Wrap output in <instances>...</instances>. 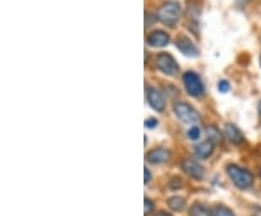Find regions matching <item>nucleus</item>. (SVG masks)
I'll use <instances>...</instances> for the list:
<instances>
[{
	"label": "nucleus",
	"mask_w": 261,
	"mask_h": 216,
	"mask_svg": "<svg viewBox=\"0 0 261 216\" xmlns=\"http://www.w3.org/2000/svg\"><path fill=\"white\" fill-rule=\"evenodd\" d=\"M226 173L229 176V179L232 180V183L237 186L238 188H250L254 183V177L252 174L248 171V170L241 169L235 164H229L226 167Z\"/></svg>",
	"instance_id": "obj_1"
},
{
	"label": "nucleus",
	"mask_w": 261,
	"mask_h": 216,
	"mask_svg": "<svg viewBox=\"0 0 261 216\" xmlns=\"http://www.w3.org/2000/svg\"><path fill=\"white\" fill-rule=\"evenodd\" d=\"M180 15H181V8H180V5H178L177 2H174V0L166 2L159 10L160 22L166 23L168 26L176 25L177 20L180 19Z\"/></svg>",
	"instance_id": "obj_2"
},
{
	"label": "nucleus",
	"mask_w": 261,
	"mask_h": 216,
	"mask_svg": "<svg viewBox=\"0 0 261 216\" xmlns=\"http://www.w3.org/2000/svg\"><path fill=\"white\" fill-rule=\"evenodd\" d=\"M173 111H174V115L177 116L178 121H181L183 123H187V125H193V123H197L200 121L199 113L196 112L190 104L178 102V103L174 104Z\"/></svg>",
	"instance_id": "obj_3"
},
{
	"label": "nucleus",
	"mask_w": 261,
	"mask_h": 216,
	"mask_svg": "<svg viewBox=\"0 0 261 216\" xmlns=\"http://www.w3.org/2000/svg\"><path fill=\"white\" fill-rule=\"evenodd\" d=\"M183 83H185V87H186V92L190 96H195V97H199V96H203L205 93V86L202 83L200 77L193 73V71H187L183 75Z\"/></svg>",
	"instance_id": "obj_4"
},
{
	"label": "nucleus",
	"mask_w": 261,
	"mask_h": 216,
	"mask_svg": "<svg viewBox=\"0 0 261 216\" xmlns=\"http://www.w3.org/2000/svg\"><path fill=\"white\" fill-rule=\"evenodd\" d=\"M155 64H157V68H159L161 73H164V74L167 75H174L178 70L176 60L170 56V54H166V52H163V54H160L157 57Z\"/></svg>",
	"instance_id": "obj_5"
},
{
	"label": "nucleus",
	"mask_w": 261,
	"mask_h": 216,
	"mask_svg": "<svg viewBox=\"0 0 261 216\" xmlns=\"http://www.w3.org/2000/svg\"><path fill=\"white\" fill-rule=\"evenodd\" d=\"M181 170L186 173L189 177L195 180H202L205 177V169L192 158H186L181 161Z\"/></svg>",
	"instance_id": "obj_6"
},
{
	"label": "nucleus",
	"mask_w": 261,
	"mask_h": 216,
	"mask_svg": "<svg viewBox=\"0 0 261 216\" xmlns=\"http://www.w3.org/2000/svg\"><path fill=\"white\" fill-rule=\"evenodd\" d=\"M147 99H148L149 106H151L154 111H157V112H164V109H166V99H164V96L160 93L157 89L148 87V90H147Z\"/></svg>",
	"instance_id": "obj_7"
},
{
	"label": "nucleus",
	"mask_w": 261,
	"mask_h": 216,
	"mask_svg": "<svg viewBox=\"0 0 261 216\" xmlns=\"http://www.w3.org/2000/svg\"><path fill=\"white\" fill-rule=\"evenodd\" d=\"M176 47L178 48V51L181 54L189 57H197L199 56V49L196 47L195 44L189 39L185 35H180V37L176 38Z\"/></svg>",
	"instance_id": "obj_8"
},
{
	"label": "nucleus",
	"mask_w": 261,
	"mask_h": 216,
	"mask_svg": "<svg viewBox=\"0 0 261 216\" xmlns=\"http://www.w3.org/2000/svg\"><path fill=\"white\" fill-rule=\"evenodd\" d=\"M171 157L170 151L166 148H155V150L149 151L147 154V161L149 164H164L167 163Z\"/></svg>",
	"instance_id": "obj_9"
},
{
	"label": "nucleus",
	"mask_w": 261,
	"mask_h": 216,
	"mask_svg": "<svg viewBox=\"0 0 261 216\" xmlns=\"http://www.w3.org/2000/svg\"><path fill=\"white\" fill-rule=\"evenodd\" d=\"M168 41H170V37H168L166 32H163V31H155V32H151L147 38V42H148V45L151 47H166L168 44Z\"/></svg>",
	"instance_id": "obj_10"
},
{
	"label": "nucleus",
	"mask_w": 261,
	"mask_h": 216,
	"mask_svg": "<svg viewBox=\"0 0 261 216\" xmlns=\"http://www.w3.org/2000/svg\"><path fill=\"white\" fill-rule=\"evenodd\" d=\"M225 137L232 142V144H235V145L243 144L244 142L243 132L240 131L232 123H226V126H225Z\"/></svg>",
	"instance_id": "obj_11"
},
{
	"label": "nucleus",
	"mask_w": 261,
	"mask_h": 216,
	"mask_svg": "<svg viewBox=\"0 0 261 216\" xmlns=\"http://www.w3.org/2000/svg\"><path fill=\"white\" fill-rule=\"evenodd\" d=\"M214 150H215V142H212L211 140H207V141L200 142L199 145H196L195 152H196V155H197L200 160H206L207 157H211V155H212Z\"/></svg>",
	"instance_id": "obj_12"
},
{
	"label": "nucleus",
	"mask_w": 261,
	"mask_h": 216,
	"mask_svg": "<svg viewBox=\"0 0 261 216\" xmlns=\"http://www.w3.org/2000/svg\"><path fill=\"white\" fill-rule=\"evenodd\" d=\"M189 213H190V216H212L211 209L207 206H205V205H202V203H195V205H192Z\"/></svg>",
	"instance_id": "obj_13"
},
{
	"label": "nucleus",
	"mask_w": 261,
	"mask_h": 216,
	"mask_svg": "<svg viewBox=\"0 0 261 216\" xmlns=\"http://www.w3.org/2000/svg\"><path fill=\"white\" fill-rule=\"evenodd\" d=\"M168 206L174 212H181L185 209V206H186V200L183 198H178V196L170 198L168 199Z\"/></svg>",
	"instance_id": "obj_14"
},
{
	"label": "nucleus",
	"mask_w": 261,
	"mask_h": 216,
	"mask_svg": "<svg viewBox=\"0 0 261 216\" xmlns=\"http://www.w3.org/2000/svg\"><path fill=\"white\" fill-rule=\"evenodd\" d=\"M206 132L209 135V140L212 142H221L222 141V133L219 132V129L216 126H207Z\"/></svg>",
	"instance_id": "obj_15"
},
{
	"label": "nucleus",
	"mask_w": 261,
	"mask_h": 216,
	"mask_svg": "<svg viewBox=\"0 0 261 216\" xmlns=\"http://www.w3.org/2000/svg\"><path fill=\"white\" fill-rule=\"evenodd\" d=\"M214 216H235L233 212L226 206H216L214 209Z\"/></svg>",
	"instance_id": "obj_16"
},
{
	"label": "nucleus",
	"mask_w": 261,
	"mask_h": 216,
	"mask_svg": "<svg viewBox=\"0 0 261 216\" xmlns=\"http://www.w3.org/2000/svg\"><path fill=\"white\" fill-rule=\"evenodd\" d=\"M187 137L190 138V140H197L199 137H200V129L197 128V126H192L190 129H189V132H187Z\"/></svg>",
	"instance_id": "obj_17"
},
{
	"label": "nucleus",
	"mask_w": 261,
	"mask_h": 216,
	"mask_svg": "<svg viewBox=\"0 0 261 216\" xmlns=\"http://www.w3.org/2000/svg\"><path fill=\"white\" fill-rule=\"evenodd\" d=\"M152 209H154V203H152V200L148 198H145V209H144V213L145 216H148L151 212H152Z\"/></svg>",
	"instance_id": "obj_18"
},
{
	"label": "nucleus",
	"mask_w": 261,
	"mask_h": 216,
	"mask_svg": "<svg viewBox=\"0 0 261 216\" xmlns=\"http://www.w3.org/2000/svg\"><path fill=\"white\" fill-rule=\"evenodd\" d=\"M228 90H229V83H228V82H225V80L219 82V92H222V93H226Z\"/></svg>",
	"instance_id": "obj_19"
},
{
	"label": "nucleus",
	"mask_w": 261,
	"mask_h": 216,
	"mask_svg": "<svg viewBox=\"0 0 261 216\" xmlns=\"http://www.w3.org/2000/svg\"><path fill=\"white\" fill-rule=\"evenodd\" d=\"M145 126L147 128H155L157 126V119H152V118H149L145 121Z\"/></svg>",
	"instance_id": "obj_20"
},
{
	"label": "nucleus",
	"mask_w": 261,
	"mask_h": 216,
	"mask_svg": "<svg viewBox=\"0 0 261 216\" xmlns=\"http://www.w3.org/2000/svg\"><path fill=\"white\" fill-rule=\"evenodd\" d=\"M144 176H145V184H148L149 181H151V173H149L148 169L144 170Z\"/></svg>",
	"instance_id": "obj_21"
},
{
	"label": "nucleus",
	"mask_w": 261,
	"mask_h": 216,
	"mask_svg": "<svg viewBox=\"0 0 261 216\" xmlns=\"http://www.w3.org/2000/svg\"><path fill=\"white\" fill-rule=\"evenodd\" d=\"M157 216H171L170 213H166V212H160V213H157Z\"/></svg>",
	"instance_id": "obj_22"
},
{
	"label": "nucleus",
	"mask_w": 261,
	"mask_h": 216,
	"mask_svg": "<svg viewBox=\"0 0 261 216\" xmlns=\"http://www.w3.org/2000/svg\"><path fill=\"white\" fill-rule=\"evenodd\" d=\"M258 111H260V115H261V102H260V104H258Z\"/></svg>",
	"instance_id": "obj_23"
},
{
	"label": "nucleus",
	"mask_w": 261,
	"mask_h": 216,
	"mask_svg": "<svg viewBox=\"0 0 261 216\" xmlns=\"http://www.w3.org/2000/svg\"><path fill=\"white\" fill-rule=\"evenodd\" d=\"M260 61H261V57H260Z\"/></svg>",
	"instance_id": "obj_24"
},
{
	"label": "nucleus",
	"mask_w": 261,
	"mask_h": 216,
	"mask_svg": "<svg viewBox=\"0 0 261 216\" xmlns=\"http://www.w3.org/2000/svg\"><path fill=\"white\" fill-rule=\"evenodd\" d=\"M260 174H261V173H260Z\"/></svg>",
	"instance_id": "obj_25"
}]
</instances>
